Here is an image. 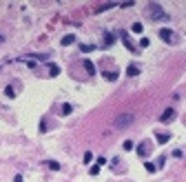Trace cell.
<instances>
[{
	"mask_svg": "<svg viewBox=\"0 0 186 182\" xmlns=\"http://www.w3.org/2000/svg\"><path fill=\"white\" fill-rule=\"evenodd\" d=\"M151 18H153V20H166L169 13H164V9L157 7V5H151Z\"/></svg>",
	"mask_w": 186,
	"mask_h": 182,
	"instance_id": "6da1fadb",
	"label": "cell"
},
{
	"mask_svg": "<svg viewBox=\"0 0 186 182\" xmlns=\"http://www.w3.org/2000/svg\"><path fill=\"white\" fill-rule=\"evenodd\" d=\"M159 38L164 40V42H169V44H173V42H177V36L171 31V29H159Z\"/></svg>",
	"mask_w": 186,
	"mask_h": 182,
	"instance_id": "7a4b0ae2",
	"label": "cell"
},
{
	"mask_svg": "<svg viewBox=\"0 0 186 182\" xmlns=\"http://www.w3.org/2000/svg\"><path fill=\"white\" fill-rule=\"evenodd\" d=\"M133 122V116L131 113H124V116H120L118 120H115V127H120V129H124V127H129Z\"/></svg>",
	"mask_w": 186,
	"mask_h": 182,
	"instance_id": "3957f363",
	"label": "cell"
},
{
	"mask_svg": "<svg viewBox=\"0 0 186 182\" xmlns=\"http://www.w3.org/2000/svg\"><path fill=\"white\" fill-rule=\"evenodd\" d=\"M173 118H175V109H166L164 113L159 116V120H162V122H171Z\"/></svg>",
	"mask_w": 186,
	"mask_h": 182,
	"instance_id": "277c9868",
	"label": "cell"
},
{
	"mask_svg": "<svg viewBox=\"0 0 186 182\" xmlns=\"http://www.w3.org/2000/svg\"><path fill=\"white\" fill-rule=\"evenodd\" d=\"M82 67H84V71H86L89 75H95V67H93V62H91V60H84V62H82Z\"/></svg>",
	"mask_w": 186,
	"mask_h": 182,
	"instance_id": "5b68a950",
	"label": "cell"
},
{
	"mask_svg": "<svg viewBox=\"0 0 186 182\" xmlns=\"http://www.w3.org/2000/svg\"><path fill=\"white\" fill-rule=\"evenodd\" d=\"M126 75H131V78L140 75V67H137V65H129V67H126Z\"/></svg>",
	"mask_w": 186,
	"mask_h": 182,
	"instance_id": "8992f818",
	"label": "cell"
},
{
	"mask_svg": "<svg viewBox=\"0 0 186 182\" xmlns=\"http://www.w3.org/2000/svg\"><path fill=\"white\" fill-rule=\"evenodd\" d=\"M73 42H76V36H73V34H66V36L62 38V44H64V47H69V44H73Z\"/></svg>",
	"mask_w": 186,
	"mask_h": 182,
	"instance_id": "52a82bcc",
	"label": "cell"
},
{
	"mask_svg": "<svg viewBox=\"0 0 186 182\" xmlns=\"http://www.w3.org/2000/svg\"><path fill=\"white\" fill-rule=\"evenodd\" d=\"M146 151H149V144H146V142H144V144H140V147H137V153H140V158H146V155H149Z\"/></svg>",
	"mask_w": 186,
	"mask_h": 182,
	"instance_id": "ba28073f",
	"label": "cell"
},
{
	"mask_svg": "<svg viewBox=\"0 0 186 182\" xmlns=\"http://www.w3.org/2000/svg\"><path fill=\"white\" fill-rule=\"evenodd\" d=\"M169 140H171V133H159V136H157V142H159V144H166Z\"/></svg>",
	"mask_w": 186,
	"mask_h": 182,
	"instance_id": "9c48e42d",
	"label": "cell"
},
{
	"mask_svg": "<svg viewBox=\"0 0 186 182\" xmlns=\"http://www.w3.org/2000/svg\"><path fill=\"white\" fill-rule=\"evenodd\" d=\"M104 78H106L109 82H115V80H118V71H111V73H104Z\"/></svg>",
	"mask_w": 186,
	"mask_h": 182,
	"instance_id": "30bf717a",
	"label": "cell"
},
{
	"mask_svg": "<svg viewBox=\"0 0 186 182\" xmlns=\"http://www.w3.org/2000/svg\"><path fill=\"white\" fill-rule=\"evenodd\" d=\"M46 167H49V169H53V171H58V169H60V162H56V160H49V162H46Z\"/></svg>",
	"mask_w": 186,
	"mask_h": 182,
	"instance_id": "8fae6325",
	"label": "cell"
},
{
	"mask_svg": "<svg viewBox=\"0 0 186 182\" xmlns=\"http://www.w3.org/2000/svg\"><path fill=\"white\" fill-rule=\"evenodd\" d=\"M142 29H144V27H142L140 22H135L133 27H131V31H133V34H142Z\"/></svg>",
	"mask_w": 186,
	"mask_h": 182,
	"instance_id": "7c38bea8",
	"label": "cell"
},
{
	"mask_svg": "<svg viewBox=\"0 0 186 182\" xmlns=\"http://www.w3.org/2000/svg\"><path fill=\"white\" fill-rule=\"evenodd\" d=\"M80 49L84 51V54H91V51L95 49V47H93V44H80Z\"/></svg>",
	"mask_w": 186,
	"mask_h": 182,
	"instance_id": "4fadbf2b",
	"label": "cell"
},
{
	"mask_svg": "<svg viewBox=\"0 0 186 182\" xmlns=\"http://www.w3.org/2000/svg\"><path fill=\"white\" fill-rule=\"evenodd\" d=\"M71 111H73V107H71V105H62V116H69Z\"/></svg>",
	"mask_w": 186,
	"mask_h": 182,
	"instance_id": "5bb4252c",
	"label": "cell"
},
{
	"mask_svg": "<svg viewBox=\"0 0 186 182\" xmlns=\"http://www.w3.org/2000/svg\"><path fill=\"white\" fill-rule=\"evenodd\" d=\"M113 40H115L113 34H104V42H106V44H113Z\"/></svg>",
	"mask_w": 186,
	"mask_h": 182,
	"instance_id": "9a60e30c",
	"label": "cell"
},
{
	"mask_svg": "<svg viewBox=\"0 0 186 182\" xmlns=\"http://www.w3.org/2000/svg\"><path fill=\"white\" fill-rule=\"evenodd\" d=\"M5 93H7V98H16V91H13V87H7V89H5Z\"/></svg>",
	"mask_w": 186,
	"mask_h": 182,
	"instance_id": "2e32d148",
	"label": "cell"
},
{
	"mask_svg": "<svg viewBox=\"0 0 186 182\" xmlns=\"http://www.w3.org/2000/svg\"><path fill=\"white\" fill-rule=\"evenodd\" d=\"M144 167H146V171H149V173H155V164H153V162H146Z\"/></svg>",
	"mask_w": 186,
	"mask_h": 182,
	"instance_id": "e0dca14e",
	"label": "cell"
},
{
	"mask_svg": "<svg viewBox=\"0 0 186 182\" xmlns=\"http://www.w3.org/2000/svg\"><path fill=\"white\" fill-rule=\"evenodd\" d=\"M173 158H184V151H182V149H175V151H173Z\"/></svg>",
	"mask_w": 186,
	"mask_h": 182,
	"instance_id": "ac0fdd59",
	"label": "cell"
},
{
	"mask_svg": "<svg viewBox=\"0 0 186 182\" xmlns=\"http://www.w3.org/2000/svg\"><path fill=\"white\" fill-rule=\"evenodd\" d=\"M49 73H51V75H58V73H60V69H58V67H53V65H51V67H49Z\"/></svg>",
	"mask_w": 186,
	"mask_h": 182,
	"instance_id": "d6986e66",
	"label": "cell"
},
{
	"mask_svg": "<svg viewBox=\"0 0 186 182\" xmlns=\"http://www.w3.org/2000/svg\"><path fill=\"white\" fill-rule=\"evenodd\" d=\"M91 160H93V153H91V151H89V153H84V162H86V164H89V162H91Z\"/></svg>",
	"mask_w": 186,
	"mask_h": 182,
	"instance_id": "ffe728a7",
	"label": "cell"
},
{
	"mask_svg": "<svg viewBox=\"0 0 186 182\" xmlns=\"http://www.w3.org/2000/svg\"><path fill=\"white\" fill-rule=\"evenodd\" d=\"M124 149H126V151H131V149H133V142H131V140H126V142H124Z\"/></svg>",
	"mask_w": 186,
	"mask_h": 182,
	"instance_id": "44dd1931",
	"label": "cell"
},
{
	"mask_svg": "<svg viewBox=\"0 0 186 182\" xmlns=\"http://www.w3.org/2000/svg\"><path fill=\"white\" fill-rule=\"evenodd\" d=\"M100 173V167H91V175H98Z\"/></svg>",
	"mask_w": 186,
	"mask_h": 182,
	"instance_id": "7402d4cb",
	"label": "cell"
},
{
	"mask_svg": "<svg viewBox=\"0 0 186 182\" xmlns=\"http://www.w3.org/2000/svg\"><path fill=\"white\" fill-rule=\"evenodd\" d=\"M140 47H142V49H144V47H149V38H142V42H140Z\"/></svg>",
	"mask_w": 186,
	"mask_h": 182,
	"instance_id": "603a6c76",
	"label": "cell"
},
{
	"mask_svg": "<svg viewBox=\"0 0 186 182\" xmlns=\"http://www.w3.org/2000/svg\"><path fill=\"white\" fill-rule=\"evenodd\" d=\"M13 182H22V175H16V178H13Z\"/></svg>",
	"mask_w": 186,
	"mask_h": 182,
	"instance_id": "cb8c5ba5",
	"label": "cell"
}]
</instances>
